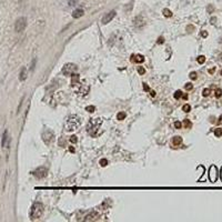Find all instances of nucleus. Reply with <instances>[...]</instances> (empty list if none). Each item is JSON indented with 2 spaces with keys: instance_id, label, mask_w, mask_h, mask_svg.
Listing matches in <instances>:
<instances>
[{
  "instance_id": "f704fd0d",
  "label": "nucleus",
  "mask_w": 222,
  "mask_h": 222,
  "mask_svg": "<svg viewBox=\"0 0 222 222\" xmlns=\"http://www.w3.org/2000/svg\"><path fill=\"white\" fill-rule=\"evenodd\" d=\"M201 36L203 37V38H206V37H208V32H207V31H202V32H201Z\"/></svg>"
},
{
  "instance_id": "6e6552de",
  "label": "nucleus",
  "mask_w": 222,
  "mask_h": 222,
  "mask_svg": "<svg viewBox=\"0 0 222 222\" xmlns=\"http://www.w3.org/2000/svg\"><path fill=\"white\" fill-rule=\"evenodd\" d=\"M115 14H117V12H115V10H111V11H109L108 14H106L105 16H103V18H102V23L103 25H107V23H109V22L111 21L113 18L115 17Z\"/></svg>"
},
{
  "instance_id": "2f4dec72",
  "label": "nucleus",
  "mask_w": 222,
  "mask_h": 222,
  "mask_svg": "<svg viewBox=\"0 0 222 222\" xmlns=\"http://www.w3.org/2000/svg\"><path fill=\"white\" fill-rule=\"evenodd\" d=\"M77 140H78V139H77V137L76 136H72L71 138H70V141L73 142V143H74V142H77Z\"/></svg>"
},
{
  "instance_id": "c85d7f7f",
  "label": "nucleus",
  "mask_w": 222,
  "mask_h": 222,
  "mask_svg": "<svg viewBox=\"0 0 222 222\" xmlns=\"http://www.w3.org/2000/svg\"><path fill=\"white\" fill-rule=\"evenodd\" d=\"M174 127H176V129H181V127H182V123L180 121H176L174 122Z\"/></svg>"
},
{
  "instance_id": "4be33fe9",
  "label": "nucleus",
  "mask_w": 222,
  "mask_h": 222,
  "mask_svg": "<svg viewBox=\"0 0 222 222\" xmlns=\"http://www.w3.org/2000/svg\"><path fill=\"white\" fill-rule=\"evenodd\" d=\"M86 111H88V112H94L96 111V107L94 106H87Z\"/></svg>"
},
{
  "instance_id": "b1692460",
  "label": "nucleus",
  "mask_w": 222,
  "mask_h": 222,
  "mask_svg": "<svg viewBox=\"0 0 222 222\" xmlns=\"http://www.w3.org/2000/svg\"><path fill=\"white\" fill-rule=\"evenodd\" d=\"M197 60H198V62H199L200 65H202V64H204V61H206V57H204V56H199Z\"/></svg>"
},
{
  "instance_id": "1a4fd4ad",
  "label": "nucleus",
  "mask_w": 222,
  "mask_h": 222,
  "mask_svg": "<svg viewBox=\"0 0 222 222\" xmlns=\"http://www.w3.org/2000/svg\"><path fill=\"white\" fill-rule=\"evenodd\" d=\"M47 173H48V170L46 168L41 167V168H38L35 171V176H36L37 178H44L47 176Z\"/></svg>"
},
{
  "instance_id": "dca6fc26",
  "label": "nucleus",
  "mask_w": 222,
  "mask_h": 222,
  "mask_svg": "<svg viewBox=\"0 0 222 222\" xmlns=\"http://www.w3.org/2000/svg\"><path fill=\"white\" fill-rule=\"evenodd\" d=\"M71 85L72 86H76V82H78L79 81V74L78 73H73V74H71Z\"/></svg>"
},
{
  "instance_id": "f8f14e48",
  "label": "nucleus",
  "mask_w": 222,
  "mask_h": 222,
  "mask_svg": "<svg viewBox=\"0 0 222 222\" xmlns=\"http://www.w3.org/2000/svg\"><path fill=\"white\" fill-rule=\"evenodd\" d=\"M97 218H98V213L93 211V212L89 213V214H88L86 218H85V221H92V220H96Z\"/></svg>"
},
{
  "instance_id": "c9c22d12",
  "label": "nucleus",
  "mask_w": 222,
  "mask_h": 222,
  "mask_svg": "<svg viewBox=\"0 0 222 222\" xmlns=\"http://www.w3.org/2000/svg\"><path fill=\"white\" fill-rule=\"evenodd\" d=\"M143 88H144V90H149V87L147 86L145 83H143Z\"/></svg>"
},
{
  "instance_id": "6ab92c4d",
  "label": "nucleus",
  "mask_w": 222,
  "mask_h": 222,
  "mask_svg": "<svg viewBox=\"0 0 222 222\" xmlns=\"http://www.w3.org/2000/svg\"><path fill=\"white\" fill-rule=\"evenodd\" d=\"M214 136L218 137V138L222 136V129L221 128H217V129L214 130Z\"/></svg>"
},
{
  "instance_id": "473e14b6",
  "label": "nucleus",
  "mask_w": 222,
  "mask_h": 222,
  "mask_svg": "<svg viewBox=\"0 0 222 222\" xmlns=\"http://www.w3.org/2000/svg\"><path fill=\"white\" fill-rule=\"evenodd\" d=\"M157 42L159 43V44H162V43L165 42V40H163V38H162V37H160V38L158 39V41H157Z\"/></svg>"
},
{
  "instance_id": "f257e3e1",
  "label": "nucleus",
  "mask_w": 222,
  "mask_h": 222,
  "mask_svg": "<svg viewBox=\"0 0 222 222\" xmlns=\"http://www.w3.org/2000/svg\"><path fill=\"white\" fill-rule=\"evenodd\" d=\"M80 124H81V120H80V118H79L78 115H71L68 118L67 122H66V130L69 131V132L74 131V130L78 129L79 127H80Z\"/></svg>"
},
{
  "instance_id": "9d476101",
  "label": "nucleus",
  "mask_w": 222,
  "mask_h": 222,
  "mask_svg": "<svg viewBox=\"0 0 222 222\" xmlns=\"http://www.w3.org/2000/svg\"><path fill=\"white\" fill-rule=\"evenodd\" d=\"M131 61H132V62H137V64H139V62H143L144 57L143 56H141V55L132 56V57H131Z\"/></svg>"
},
{
  "instance_id": "39448f33",
  "label": "nucleus",
  "mask_w": 222,
  "mask_h": 222,
  "mask_svg": "<svg viewBox=\"0 0 222 222\" xmlns=\"http://www.w3.org/2000/svg\"><path fill=\"white\" fill-rule=\"evenodd\" d=\"M42 140L47 145L51 144L52 142H53V140H55V135H53V132L49 129H44V131L42 132Z\"/></svg>"
},
{
  "instance_id": "c756f323",
  "label": "nucleus",
  "mask_w": 222,
  "mask_h": 222,
  "mask_svg": "<svg viewBox=\"0 0 222 222\" xmlns=\"http://www.w3.org/2000/svg\"><path fill=\"white\" fill-rule=\"evenodd\" d=\"M100 165H102V167H106V165H108V161L106 159H102V160H100Z\"/></svg>"
},
{
  "instance_id": "72a5a7b5",
  "label": "nucleus",
  "mask_w": 222,
  "mask_h": 222,
  "mask_svg": "<svg viewBox=\"0 0 222 222\" xmlns=\"http://www.w3.org/2000/svg\"><path fill=\"white\" fill-rule=\"evenodd\" d=\"M36 61H37V60H36V59H35V60H33V62L31 64V67H30V70H33V69H35V65H36Z\"/></svg>"
},
{
  "instance_id": "5701e85b",
  "label": "nucleus",
  "mask_w": 222,
  "mask_h": 222,
  "mask_svg": "<svg viewBox=\"0 0 222 222\" xmlns=\"http://www.w3.org/2000/svg\"><path fill=\"white\" fill-rule=\"evenodd\" d=\"M182 110H183L184 112H190V111H191V106H190V105H184V106L182 107Z\"/></svg>"
},
{
  "instance_id": "a19ab883",
  "label": "nucleus",
  "mask_w": 222,
  "mask_h": 222,
  "mask_svg": "<svg viewBox=\"0 0 222 222\" xmlns=\"http://www.w3.org/2000/svg\"><path fill=\"white\" fill-rule=\"evenodd\" d=\"M220 73H221V76H222V70H221V72H220Z\"/></svg>"
},
{
  "instance_id": "423d86ee",
  "label": "nucleus",
  "mask_w": 222,
  "mask_h": 222,
  "mask_svg": "<svg viewBox=\"0 0 222 222\" xmlns=\"http://www.w3.org/2000/svg\"><path fill=\"white\" fill-rule=\"evenodd\" d=\"M26 26H27V19L25 17H20L19 19H17V21L14 23V30L17 32H21L26 29Z\"/></svg>"
},
{
  "instance_id": "4c0bfd02",
  "label": "nucleus",
  "mask_w": 222,
  "mask_h": 222,
  "mask_svg": "<svg viewBox=\"0 0 222 222\" xmlns=\"http://www.w3.org/2000/svg\"><path fill=\"white\" fill-rule=\"evenodd\" d=\"M209 72H210V73H213V72H214V68H213V69H211V70H209Z\"/></svg>"
},
{
  "instance_id": "9b49d317",
  "label": "nucleus",
  "mask_w": 222,
  "mask_h": 222,
  "mask_svg": "<svg viewBox=\"0 0 222 222\" xmlns=\"http://www.w3.org/2000/svg\"><path fill=\"white\" fill-rule=\"evenodd\" d=\"M83 14H85L83 9H76V10L72 12V17L78 19V18H80V17H82V16H83Z\"/></svg>"
},
{
  "instance_id": "cd10ccee",
  "label": "nucleus",
  "mask_w": 222,
  "mask_h": 222,
  "mask_svg": "<svg viewBox=\"0 0 222 222\" xmlns=\"http://www.w3.org/2000/svg\"><path fill=\"white\" fill-rule=\"evenodd\" d=\"M138 72H139V74H144L145 73V69H144L143 67H139L138 68Z\"/></svg>"
},
{
  "instance_id": "ddd939ff",
  "label": "nucleus",
  "mask_w": 222,
  "mask_h": 222,
  "mask_svg": "<svg viewBox=\"0 0 222 222\" xmlns=\"http://www.w3.org/2000/svg\"><path fill=\"white\" fill-rule=\"evenodd\" d=\"M8 141H9V138H8V131L6 130L3 132V136H2V147H8Z\"/></svg>"
},
{
  "instance_id": "e433bc0d",
  "label": "nucleus",
  "mask_w": 222,
  "mask_h": 222,
  "mask_svg": "<svg viewBox=\"0 0 222 222\" xmlns=\"http://www.w3.org/2000/svg\"><path fill=\"white\" fill-rule=\"evenodd\" d=\"M151 96L154 97V96H156V92H154V91H151Z\"/></svg>"
},
{
  "instance_id": "bb28decb",
  "label": "nucleus",
  "mask_w": 222,
  "mask_h": 222,
  "mask_svg": "<svg viewBox=\"0 0 222 222\" xmlns=\"http://www.w3.org/2000/svg\"><path fill=\"white\" fill-rule=\"evenodd\" d=\"M221 96H222V90L221 89H217V90H215V97H217V98H220Z\"/></svg>"
},
{
  "instance_id": "ea45409f",
  "label": "nucleus",
  "mask_w": 222,
  "mask_h": 222,
  "mask_svg": "<svg viewBox=\"0 0 222 222\" xmlns=\"http://www.w3.org/2000/svg\"><path fill=\"white\" fill-rule=\"evenodd\" d=\"M221 121H222V115L220 117V121H219V122H221Z\"/></svg>"
},
{
  "instance_id": "2eb2a0df",
  "label": "nucleus",
  "mask_w": 222,
  "mask_h": 222,
  "mask_svg": "<svg viewBox=\"0 0 222 222\" xmlns=\"http://www.w3.org/2000/svg\"><path fill=\"white\" fill-rule=\"evenodd\" d=\"M181 142H182V138L179 136H177V137H173V139H172V143H173V145H179V144H181Z\"/></svg>"
},
{
  "instance_id": "f3484780",
  "label": "nucleus",
  "mask_w": 222,
  "mask_h": 222,
  "mask_svg": "<svg viewBox=\"0 0 222 222\" xmlns=\"http://www.w3.org/2000/svg\"><path fill=\"white\" fill-rule=\"evenodd\" d=\"M183 127H184V128H186V129H190V128L192 127V123H191V121H190V120L186 119V120L183 121Z\"/></svg>"
},
{
  "instance_id": "a211bd4d",
  "label": "nucleus",
  "mask_w": 222,
  "mask_h": 222,
  "mask_svg": "<svg viewBox=\"0 0 222 222\" xmlns=\"http://www.w3.org/2000/svg\"><path fill=\"white\" fill-rule=\"evenodd\" d=\"M126 117H127V115H126V113H124V112H119V113H118V115H117V119H118V120H120V121H121V120H123V119H124V118H126Z\"/></svg>"
},
{
  "instance_id": "4468645a",
  "label": "nucleus",
  "mask_w": 222,
  "mask_h": 222,
  "mask_svg": "<svg viewBox=\"0 0 222 222\" xmlns=\"http://www.w3.org/2000/svg\"><path fill=\"white\" fill-rule=\"evenodd\" d=\"M26 79H27V69L22 68L21 71H20V76H19V80L20 81H25Z\"/></svg>"
},
{
  "instance_id": "20e7f679",
  "label": "nucleus",
  "mask_w": 222,
  "mask_h": 222,
  "mask_svg": "<svg viewBox=\"0 0 222 222\" xmlns=\"http://www.w3.org/2000/svg\"><path fill=\"white\" fill-rule=\"evenodd\" d=\"M78 70V67L74 65V64H66L64 66V68H62V73L65 74V76H70L71 77V74L73 73H76Z\"/></svg>"
},
{
  "instance_id": "393cba45",
  "label": "nucleus",
  "mask_w": 222,
  "mask_h": 222,
  "mask_svg": "<svg viewBox=\"0 0 222 222\" xmlns=\"http://www.w3.org/2000/svg\"><path fill=\"white\" fill-rule=\"evenodd\" d=\"M210 92H211V90H210L209 88H206V89L202 91V94H203V97H208L209 94H210Z\"/></svg>"
},
{
  "instance_id": "58836bf2",
  "label": "nucleus",
  "mask_w": 222,
  "mask_h": 222,
  "mask_svg": "<svg viewBox=\"0 0 222 222\" xmlns=\"http://www.w3.org/2000/svg\"><path fill=\"white\" fill-rule=\"evenodd\" d=\"M220 178H221V181H222V167H221V171H220Z\"/></svg>"
},
{
  "instance_id": "a878e982",
  "label": "nucleus",
  "mask_w": 222,
  "mask_h": 222,
  "mask_svg": "<svg viewBox=\"0 0 222 222\" xmlns=\"http://www.w3.org/2000/svg\"><path fill=\"white\" fill-rule=\"evenodd\" d=\"M184 88H186V90H192V88H193V85H192V83H190V82H188V83H186Z\"/></svg>"
},
{
  "instance_id": "aec40b11",
  "label": "nucleus",
  "mask_w": 222,
  "mask_h": 222,
  "mask_svg": "<svg viewBox=\"0 0 222 222\" xmlns=\"http://www.w3.org/2000/svg\"><path fill=\"white\" fill-rule=\"evenodd\" d=\"M182 97V91L181 90H177L174 92V99H180Z\"/></svg>"
},
{
  "instance_id": "412c9836",
  "label": "nucleus",
  "mask_w": 222,
  "mask_h": 222,
  "mask_svg": "<svg viewBox=\"0 0 222 222\" xmlns=\"http://www.w3.org/2000/svg\"><path fill=\"white\" fill-rule=\"evenodd\" d=\"M162 12H163V14H165V17H168V18H170V17L172 16V12L169 10V9H163V11H162Z\"/></svg>"
},
{
  "instance_id": "7ed1b4c3",
  "label": "nucleus",
  "mask_w": 222,
  "mask_h": 222,
  "mask_svg": "<svg viewBox=\"0 0 222 222\" xmlns=\"http://www.w3.org/2000/svg\"><path fill=\"white\" fill-rule=\"evenodd\" d=\"M43 213V206L40 202H35L30 210V218L31 220H37L39 219Z\"/></svg>"
},
{
  "instance_id": "7c9ffc66",
  "label": "nucleus",
  "mask_w": 222,
  "mask_h": 222,
  "mask_svg": "<svg viewBox=\"0 0 222 222\" xmlns=\"http://www.w3.org/2000/svg\"><path fill=\"white\" fill-rule=\"evenodd\" d=\"M189 77H190V79H192V80H195V79H197V73H195V72H191Z\"/></svg>"
},
{
  "instance_id": "0eeeda50",
  "label": "nucleus",
  "mask_w": 222,
  "mask_h": 222,
  "mask_svg": "<svg viewBox=\"0 0 222 222\" xmlns=\"http://www.w3.org/2000/svg\"><path fill=\"white\" fill-rule=\"evenodd\" d=\"M218 179V169L214 165H212L209 169V180L211 182H215Z\"/></svg>"
},
{
  "instance_id": "f03ea898",
  "label": "nucleus",
  "mask_w": 222,
  "mask_h": 222,
  "mask_svg": "<svg viewBox=\"0 0 222 222\" xmlns=\"http://www.w3.org/2000/svg\"><path fill=\"white\" fill-rule=\"evenodd\" d=\"M102 124V120L101 119H91L89 123H88V127H87V131L88 133L91 137H96L98 135V130L100 129V126Z\"/></svg>"
}]
</instances>
